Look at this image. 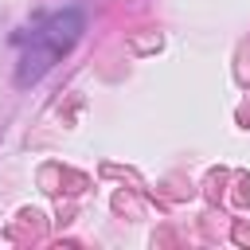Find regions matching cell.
<instances>
[{
  "mask_svg": "<svg viewBox=\"0 0 250 250\" xmlns=\"http://www.w3.org/2000/svg\"><path fill=\"white\" fill-rule=\"evenodd\" d=\"M82 31H86V16L78 8L51 12L39 27H31V35H23V55H20V66H16V86L31 90L55 62H62V55L82 39Z\"/></svg>",
  "mask_w": 250,
  "mask_h": 250,
  "instance_id": "obj_1",
  "label": "cell"
}]
</instances>
